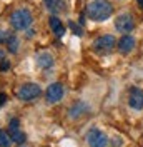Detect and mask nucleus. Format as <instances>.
<instances>
[{"instance_id":"nucleus-1","label":"nucleus","mask_w":143,"mask_h":147,"mask_svg":"<svg viewBox=\"0 0 143 147\" xmlns=\"http://www.w3.org/2000/svg\"><path fill=\"white\" fill-rule=\"evenodd\" d=\"M85 12H87L90 20H93V22H105L107 18L112 17L113 7L107 0H95V2H92V3L87 5Z\"/></svg>"},{"instance_id":"nucleus-2","label":"nucleus","mask_w":143,"mask_h":147,"mask_svg":"<svg viewBox=\"0 0 143 147\" xmlns=\"http://www.w3.org/2000/svg\"><path fill=\"white\" fill-rule=\"evenodd\" d=\"M32 20H33V17L28 9H17L10 15V25L15 30H27L32 25Z\"/></svg>"},{"instance_id":"nucleus-3","label":"nucleus","mask_w":143,"mask_h":147,"mask_svg":"<svg viewBox=\"0 0 143 147\" xmlns=\"http://www.w3.org/2000/svg\"><path fill=\"white\" fill-rule=\"evenodd\" d=\"M40 94H42V87H40L38 84H33V82L23 84V85H20L17 89V97L23 102L33 100V99H37Z\"/></svg>"},{"instance_id":"nucleus-4","label":"nucleus","mask_w":143,"mask_h":147,"mask_svg":"<svg viewBox=\"0 0 143 147\" xmlns=\"http://www.w3.org/2000/svg\"><path fill=\"white\" fill-rule=\"evenodd\" d=\"M115 28L120 32V34H125V35H128V34H130V32L135 28L133 15H132V13H128V12L120 13V15L115 18Z\"/></svg>"},{"instance_id":"nucleus-5","label":"nucleus","mask_w":143,"mask_h":147,"mask_svg":"<svg viewBox=\"0 0 143 147\" xmlns=\"http://www.w3.org/2000/svg\"><path fill=\"white\" fill-rule=\"evenodd\" d=\"M87 142L90 147H107L108 146V137L105 132H102L100 129L93 127L87 132Z\"/></svg>"},{"instance_id":"nucleus-6","label":"nucleus","mask_w":143,"mask_h":147,"mask_svg":"<svg viewBox=\"0 0 143 147\" xmlns=\"http://www.w3.org/2000/svg\"><path fill=\"white\" fill-rule=\"evenodd\" d=\"M116 40L113 35H100L93 40V49L98 52V54H108L113 50Z\"/></svg>"},{"instance_id":"nucleus-7","label":"nucleus","mask_w":143,"mask_h":147,"mask_svg":"<svg viewBox=\"0 0 143 147\" xmlns=\"http://www.w3.org/2000/svg\"><path fill=\"white\" fill-rule=\"evenodd\" d=\"M63 94H65V89H63L62 84L58 82H53L48 85V89H47V94H45V99L48 104H57L58 100H62Z\"/></svg>"},{"instance_id":"nucleus-8","label":"nucleus","mask_w":143,"mask_h":147,"mask_svg":"<svg viewBox=\"0 0 143 147\" xmlns=\"http://www.w3.org/2000/svg\"><path fill=\"white\" fill-rule=\"evenodd\" d=\"M128 104L133 110H142L143 109V90L138 87H132L130 89V95H128Z\"/></svg>"},{"instance_id":"nucleus-9","label":"nucleus","mask_w":143,"mask_h":147,"mask_svg":"<svg viewBox=\"0 0 143 147\" xmlns=\"http://www.w3.org/2000/svg\"><path fill=\"white\" fill-rule=\"evenodd\" d=\"M135 38L130 34L128 35H123L120 40H118V50L122 52V54H130V52H133V49H135Z\"/></svg>"},{"instance_id":"nucleus-10","label":"nucleus","mask_w":143,"mask_h":147,"mask_svg":"<svg viewBox=\"0 0 143 147\" xmlns=\"http://www.w3.org/2000/svg\"><path fill=\"white\" fill-rule=\"evenodd\" d=\"M88 110H90V107L85 104V102L78 100V102H75V104L70 107L68 114H70V119H78V117H82V115H85Z\"/></svg>"},{"instance_id":"nucleus-11","label":"nucleus","mask_w":143,"mask_h":147,"mask_svg":"<svg viewBox=\"0 0 143 147\" xmlns=\"http://www.w3.org/2000/svg\"><path fill=\"white\" fill-rule=\"evenodd\" d=\"M35 60L40 69H50V67H53V55L48 54V52H38Z\"/></svg>"},{"instance_id":"nucleus-12","label":"nucleus","mask_w":143,"mask_h":147,"mask_svg":"<svg viewBox=\"0 0 143 147\" xmlns=\"http://www.w3.org/2000/svg\"><path fill=\"white\" fill-rule=\"evenodd\" d=\"M50 28L57 37H63L65 35V25L62 24V20L58 17H50Z\"/></svg>"},{"instance_id":"nucleus-13","label":"nucleus","mask_w":143,"mask_h":147,"mask_svg":"<svg viewBox=\"0 0 143 147\" xmlns=\"http://www.w3.org/2000/svg\"><path fill=\"white\" fill-rule=\"evenodd\" d=\"M45 5H47V10L52 12V13H57L60 12L63 7V0H45Z\"/></svg>"},{"instance_id":"nucleus-14","label":"nucleus","mask_w":143,"mask_h":147,"mask_svg":"<svg viewBox=\"0 0 143 147\" xmlns=\"http://www.w3.org/2000/svg\"><path fill=\"white\" fill-rule=\"evenodd\" d=\"M12 142H13V140H12L9 132H5V130L0 129V147H10Z\"/></svg>"},{"instance_id":"nucleus-15","label":"nucleus","mask_w":143,"mask_h":147,"mask_svg":"<svg viewBox=\"0 0 143 147\" xmlns=\"http://www.w3.org/2000/svg\"><path fill=\"white\" fill-rule=\"evenodd\" d=\"M7 45H9V52L15 54V52L18 50V38L15 35H12L9 38V42H7Z\"/></svg>"},{"instance_id":"nucleus-16","label":"nucleus","mask_w":143,"mask_h":147,"mask_svg":"<svg viewBox=\"0 0 143 147\" xmlns=\"http://www.w3.org/2000/svg\"><path fill=\"white\" fill-rule=\"evenodd\" d=\"M10 137H12V140L13 142H17V144H23L25 142V134L22 132V130H17V132H13V134H10Z\"/></svg>"},{"instance_id":"nucleus-17","label":"nucleus","mask_w":143,"mask_h":147,"mask_svg":"<svg viewBox=\"0 0 143 147\" xmlns=\"http://www.w3.org/2000/svg\"><path fill=\"white\" fill-rule=\"evenodd\" d=\"M20 120L18 119H12L9 124V134H13V132H17V130H20Z\"/></svg>"},{"instance_id":"nucleus-18","label":"nucleus","mask_w":143,"mask_h":147,"mask_svg":"<svg viewBox=\"0 0 143 147\" xmlns=\"http://www.w3.org/2000/svg\"><path fill=\"white\" fill-rule=\"evenodd\" d=\"M12 37V32H9V30H5V28H0V44H7L9 42V38Z\"/></svg>"},{"instance_id":"nucleus-19","label":"nucleus","mask_w":143,"mask_h":147,"mask_svg":"<svg viewBox=\"0 0 143 147\" xmlns=\"http://www.w3.org/2000/svg\"><path fill=\"white\" fill-rule=\"evenodd\" d=\"M68 27L73 30V34H77L78 37H82V34H83V32H82V27L78 25V24H75L73 20H70V22H68Z\"/></svg>"},{"instance_id":"nucleus-20","label":"nucleus","mask_w":143,"mask_h":147,"mask_svg":"<svg viewBox=\"0 0 143 147\" xmlns=\"http://www.w3.org/2000/svg\"><path fill=\"white\" fill-rule=\"evenodd\" d=\"M9 67H10V62H9V60H2V62H0V69H2V70H7Z\"/></svg>"},{"instance_id":"nucleus-21","label":"nucleus","mask_w":143,"mask_h":147,"mask_svg":"<svg viewBox=\"0 0 143 147\" xmlns=\"http://www.w3.org/2000/svg\"><path fill=\"white\" fill-rule=\"evenodd\" d=\"M5 100H7V95L2 92V94H0V105H3V104H5Z\"/></svg>"},{"instance_id":"nucleus-22","label":"nucleus","mask_w":143,"mask_h":147,"mask_svg":"<svg viewBox=\"0 0 143 147\" xmlns=\"http://www.w3.org/2000/svg\"><path fill=\"white\" fill-rule=\"evenodd\" d=\"M2 60H5V52L0 49V62H2Z\"/></svg>"},{"instance_id":"nucleus-23","label":"nucleus","mask_w":143,"mask_h":147,"mask_svg":"<svg viewBox=\"0 0 143 147\" xmlns=\"http://www.w3.org/2000/svg\"><path fill=\"white\" fill-rule=\"evenodd\" d=\"M33 34H35V30H32V28H30V30L27 32V37H33Z\"/></svg>"},{"instance_id":"nucleus-24","label":"nucleus","mask_w":143,"mask_h":147,"mask_svg":"<svg viewBox=\"0 0 143 147\" xmlns=\"http://www.w3.org/2000/svg\"><path fill=\"white\" fill-rule=\"evenodd\" d=\"M136 2H138V3H140V5L143 7V0H136Z\"/></svg>"}]
</instances>
